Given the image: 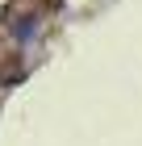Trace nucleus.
<instances>
[]
</instances>
